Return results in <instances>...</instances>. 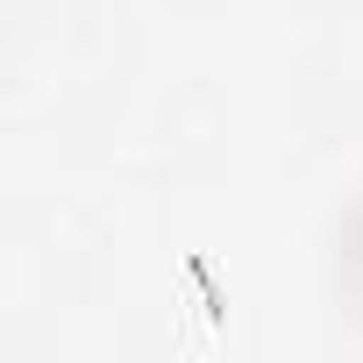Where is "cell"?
<instances>
[{"label":"cell","instance_id":"obj_1","mask_svg":"<svg viewBox=\"0 0 363 363\" xmlns=\"http://www.w3.org/2000/svg\"><path fill=\"white\" fill-rule=\"evenodd\" d=\"M356 264H363V235H356Z\"/></svg>","mask_w":363,"mask_h":363}]
</instances>
